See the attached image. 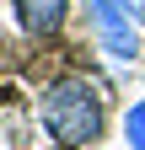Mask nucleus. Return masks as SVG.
Here are the masks:
<instances>
[{"label": "nucleus", "instance_id": "f257e3e1", "mask_svg": "<svg viewBox=\"0 0 145 150\" xmlns=\"http://www.w3.org/2000/svg\"><path fill=\"white\" fill-rule=\"evenodd\" d=\"M38 112H43V129L54 134V145H65V150L97 145L107 129V102H102L97 81H86V75H59L43 91Z\"/></svg>", "mask_w": 145, "mask_h": 150}, {"label": "nucleus", "instance_id": "f03ea898", "mask_svg": "<svg viewBox=\"0 0 145 150\" xmlns=\"http://www.w3.org/2000/svg\"><path fill=\"white\" fill-rule=\"evenodd\" d=\"M86 27L113 64H134L145 43V0H86Z\"/></svg>", "mask_w": 145, "mask_h": 150}, {"label": "nucleus", "instance_id": "7ed1b4c3", "mask_svg": "<svg viewBox=\"0 0 145 150\" xmlns=\"http://www.w3.org/2000/svg\"><path fill=\"white\" fill-rule=\"evenodd\" d=\"M16 16H22V27L32 38H54L65 27V11H70V0H11Z\"/></svg>", "mask_w": 145, "mask_h": 150}, {"label": "nucleus", "instance_id": "20e7f679", "mask_svg": "<svg viewBox=\"0 0 145 150\" xmlns=\"http://www.w3.org/2000/svg\"><path fill=\"white\" fill-rule=\"evenodd\" d=\"M124 145H129V150H145V97L124 107Z\"/></svg>", "mask_w": 145, "mask_h": 150}]
</instances>
